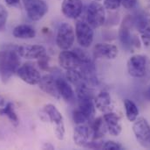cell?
I'll return each mask as SVG.
<instances>
[{"label": "cell", "instance_id": "obj_38", "mask_svg": "<svg viewBox=\"0 0 150 150\" xmlns=\"http://www.w3.org/2000/svg\"><path fill=\"white\" fill-rule=\"evenodd\" d=\"M5 105H6V104H5V99H4L2 96H0V108H1V107H4Z\"/></svg>", "mask_w": 150, "mask_h": 150}, {"label": "cell", "instance_id": "obj_21", "mask_svg": "<svg viewBox=\"0 0 150 150\" xmlns=\"http://www.w3.org/2000/svg\"><path fill=\"white\" fill-rule=\"evenodd\" d=\"M43 110L45 111V113H46V115L48 116L49 121L54 123L55 126L64 124V119H63L62 114L57 109V107L54 105L47 104L43 107Z\"/></svg>", "mask_w": 150, "mask_h": 150}, {"label": "cell", "instance_id": "obj_16", "mask_svg": "<svg viewBox=\"0 0 150 150\" xmlns=\"http://www.w3.org/2000/svg\"><path fill=\"white\" fill-rule=\"evenodd\" d=\"M103 118L105 120L107 129L111 135L118 136L120 134L122 126L120 123V118L119 115L112 112H108L104 114Z\"/></svg>", "mask_w": 150, "mask_h": 150}, {"label": "cell", "instance_id": "obj_20", "mask_svg": "<svg viewBox=\"0 0 150 150\" xmlns=\"http://www.w3.org/2000/svg\"><path fill=\"white\" fill-rule=\"evenodd\" d=\"M91 128L93 131V140H100L107 133V126L103 117H99L93 120L91 124Z\"/></svg>", "mask_w": 150, "mask_h": 150}, {"label": "cell", "instance_id": "obj_34", "mask_svg": "<svg viewBox=\"0 0 150 150\" xmlns=\"http://www.w3.org/2000/svg\"><path fill=\"white\" fill-rule=\"evenodd\" d=\"M103 144L104 142L98 141V140H92L85 146V148L90 149H102Z\"/></svg>", "mask_w": 150, "mask_h": 150}, {"label": "cell", "instance_id": "obj_12", "mask_svg": "<svg viewBox=\"0 0 150 150\" xmlns=\"http://www.w3.org/2000/svg\"><path fill=\"white\" fill-rule=\"evenodd\" d=\"M118 55V48L115 45L108 43H98L93 47V56L99 59L113 60Z\"/></svg>", "mask_w": 150, "mask_h": 150}, {"label": "cell", "instance_id": "obj_4", "mask_svg": "<svg viewBox=\"0 0 150 150\" xmlns=\"http://www.w3.org/2000/svg\"><path fill=\"white\" fill-rule=\"evenodd\" d=\"M75 40L74 27L68 23H61L58 28L56 35V44L61 50L70 49Z\"/></svg>", "mask_w": 150, "mask_h": 150}, {"label": "cell", "instance_id": "obj_13", "mask_svg": "<svg viewBox=\"0 0 150 150\" xmlns=\"http://www.w3.org/2000/svg\"><path fill=\"white\" fill-rule=\"evenodd\" d=\"M79 70L81 71L85 83L89 87H96L99 85V79L96 75V69L93 61L81 63Z\"/></svg>", "mask_w": 150, "mask_h": 150}, {"label": "cell", "instance_id": "obj_33", "mask_svg": "<svg viewBox=\"0 0 150 150\" xmlns=\"http://www.w3.org/2000/svg\"><path fill=\"white\" fill-rule=\"evenodd\" d=\"M65 125L64 124H60V125H57L55 126V129H54V133L56 134V137L59 140L62 141L65 137Z\"/></svg>", "mask_w": 150, "mask_h": 150}, {"label": "cell", "instance_id": "obj_39", "mask_svg": "<svg viewBox=\"0 0 150 150\" xmlns=\"http://www.w3.org/2000/svg\"><path fill=\"white\" fill-rule=\"evenodd\" d=\"M146 96H147V98H149V100H150V88L147 90V92H146Z\"/></svg>", "mask_w": 150, "mask_h": 150}, {"label": "cell", "instance_id": "obj_32", "mask_svg": "<svg viewBox=\"0 0 150 150\" xmlns=\"http://www.w3.org/2000/svg\"><path fill=\"white\" fill-rule=\"evenodd\" d=\"M38 67L42 70H49V57L45 55L42 56L41 58L38 59Z\"/></svg>", "mask_w": 150, "mask_h": 150}, {"label": "cell", "instance_id": "obj_8", "mask_svg": "<svg viewBox=\"0 0 150 150\" xmlns=\"http://www.w3.org/2000/svg\"><path fill=\"white\" fill-rule=\"evenodd\" d=\"M17 74L22 81L30 85L38 84L42 77L37 68L30 62H26L22 66H19L17 70Z\"/></svg>", "mask_w": 150, "mask_h": 150}, {"label": "cell", "instance_id": "obj_37", "mask_svg": "<svg viewBox=\"0 0 150 150\" xmlns=\"http://www.w3.org/2000/svg\"><path fill=\"white\" fill-rule=\"evenodd\" d=\"M43 149H54V147L52 144H50V143H45L43 146Z\"/></svg>", "mask_w": 150, "mask_h": 150}, {"label": "cell", "instance_id": "obj_24", "mask_svg": "<svg viewBox=\"0 0 150 150\" xmlns=\"http://www.w3.org/2000/svg\"><path fill=\"white\" fill-rule=\"evenodd\" d=\"M124 106L126 110V116L127 118L130 122H134L139 116V109L137 106L130 99L124 100Z\"/></svg>", "mask_w": 150, "mask_h": 150}, {"label": "cell", "instance_id": "obj_41", "mask_svg": "<svg viewBox=\"0 0 150 150\" xmlns=\"http://www.w3.org/2000/svg\"><path fill=\"white\" fill-rule=\"evenodd\" d=\"M23 1H24V0H23Z\"/></svg>", "mask_w": 150, "mask_h": 150}, {"label": "cell", "instance_id": "obj_1", "mask_svg": "<svg viewBox=\"0 0 150 150\" xmlns=\"http://www.w3.org/2000/svg\"><path fill=\"white\" fill-rule=\"evenodd\" d=\"M20 65L19 55L17 50L5 49L0 51V76L6 83L14 75Z\"/></svg>", "mask_w": 150, "mask_h": 150}, {"label": "cell", "instance_id": "obj_31", "mask_svg": "<svg viewBox=\"0 0 150 150\" xmlns=\"http://www.w3.org/2000/svg\"><path fill=\"white\" fill-rule=\"evenodd\" d=\"M74 51L76 53V55L79 56V60L81 61V63H84V62H87L92 61V59L90 58L89 55L86 52H85L84 50H82L80 48H75Z\"/></svg>", "mask_w": 150, "mask_h": 150}, {"label": "cell", "instance_id": "obj_10", "mask_svg": "<svg viewBox=\"0 0 150 150\" xmlns=\"http://www.w3.org/2000/svg\"><path fill=\"white\" fill-rule=\"evenodd\" d=\"M59 63L66 70L79 69L81 65V61L74 51L63 50L59 55Z\"/></svg>", "mask_w": 150, "mask_h": 150}, {"label": "cell", "instance_id": "obj_27", "mask_svg": "<svg viewBox=\"0 0 150 150\" xmlns=\"http://www.w3.org/2000/svg\"><path fill=\"white\" fill-rule=\"evenodd\" d=\"M73 118H74V121L76 125H83V124H86L88 120L87 117L82 113L79 109H77L74 111L73 113Z\"/></svg>", "mask_w": 150, "mask_h": 150}, {"label": "cell", "instance_id": "obj_35", "mask_svg": "<svg viewBox=\"0 0 150 150\" xmlns=\"http://www.w3.org/2000/svg\"><path fill=\"white\" fill-rule=\"evenodd\" d=\"M120 2L122 6L127 10H131L134 8L137 4V0H120Z\"/></svg>", "mask_w": 150, "mask_h": 150}, {"label": "cell", "instance_id": "obj_11", "mask_svg": "<svg viewBox=\"0 0 150 150\" xmlns=\"http://www.w3.org/2000/svg\"><path fill=\"white\" fill-rule=\"evenodd\" d=\"M73 139L74 143L81 148H85V146L93 140V131L91 126L83 125H77L74 128Z\"/></svg>", "mask_w": 150, "mask_h": 150}, {"label": "cell", "instance_id": "obj_29", "mask_svg": "<svg viewBox=\"0 0 150 150\" xmlns=\"http://www.w3.org/2000/svg\"><path fill=\"white\" fill-rule=\"evenodd\" d=\"M120 4V0H104V7L110 11H114L118 9Z\"/></svg>", "mask_w": 150, "mask_h": 150}, {"label": "cell", "instance_id": "obj_19", "mask_svg": "<svg viewBox=\"0 0 150 150\" xmlns=\"http://www.w3.org/2000/svg\"><path fill=\"white\" fill-rule=\"evenodd\" d=\"M12 34L17 39H33L36 36V31L32 26L19 25L13 29Z\"/></svg>", "mask_w": 150, "mask_h": 150}, {"label": "cell", "instance_id": "obj_28", "mask_svg": "<svg viewBox=\"0 0 150 150\" xmlns=\"http://www.w3.org/2000/svg\"><path fill=\"white\" fill-rule=\"evenodd\" d=\"M8 16H9V13H8L7 9L4 5L0 4V31H2L5 27Z\"/></svg>", "mask_w": 150, "mask_h": 150}, {"label": "cell", "instance_id": "obj_36", "mask_svg": "<svg viewBox=\"0 0 150 150\" xmlns=\"http://www.w3.org/2000/svg\"><path fill=\"white\" fill-rule=\"evenodd\" d=\"M5 3L9 5V6H14L17 7L20 4V0H4Z\"/></svg>", "mask_w": 150, "mask_h": 150}, {"label": "cell", "instance_id": "obj_9", "mask_svg": "<svg viewBox=\"0 0 150 150\" xmlns=\"http://www.w3.org/2000/svg\"><path fill=\"white\" fill-rule=\"evenodd\" d=\"M17 52L20 57L34 60L39 59L46 55L45 48L41 45H24L17 47Z\"/></svg>", "mask_w": 150, "mask_h": 150}, {"label": "cell", "instance_id": "obj_6", "mask_svg": "<svg viewBox=\"0 0 150 150\" xmlns=\"http://www.w3.org/2000/svg\"><path fill=\"white\" fill-rule=\"evenodd\" d=\"M93 28L84 20H79L75 27V37L82 47H89L93 41Z\"/></svg>", "mask_w": 150, "mask_h": 150}, {"label": "cell", "instance_id": "obj_17", "mask_svg": "<svg viewBox=\"0 0 150 150\" xmlns=\"http://www.w3.org/2000/svg\"><path fill=\"white\" fill-rule=\"evenodd\" d=\"M57 87L60 98L67 103H74L75 100V92L67 79L59 77L56 79Z\"/></svg>", "mask_w": 150, "mask_h": 150}, {"label": "cell", "instance_id": "obj_18", "mask_svg": "<svg viewBox=\"0 0 150 150\" xmlns=\"http://www.w3.org/2000/svg\"><path fill=\"white\" fill-rule=\"evenodd\" d=\"M94 106L101 113H108L111 112L112 106V98L108 92L101 91L96 97H94Z\"/></svg>", "mask_w": 150, "mask_h": 150}, {"label": "cell", "instance_id": "obj_7", "mask_svg": "<svg viewBox=\"0 0 150 150\" xmlns=\"http://www.w3.org/2000/svg\"><path fill=\"white\" fill-rule=\"evenodd\" d=\"M25 11L33 21H38L48 11V5L44 0H24Z\"/></svg>", "mask_w": 150, "mask_h": 150}, {"label": "cell", "instance_id": "obj_40", "mask_svg": "<svg viewBox=\"0 0 150 150\" xmlns=\"http://www.w3.org/2000/svg\"><path fill=\"white\" fill-rule=\"evenodd\" d=\"M93 1H96V2H100V1H101V0H93Z\"/></svg>", "mask_w": 150, "mask_h": 150}, {"label": "cell", "instance_id": "obj_2", "mask_svg": "<svg viewBox=\"0 0 150 150\" xmlns=\"http://www.w3.org/2000/svg\"><path fill=\"white\" fill-rule=\"evenodd\" d=\"M127 68L132 77H143L150 71V60L143 55H134L128 59Z\"/></svg>", "mask_w": 150, "mask_h": 150}, {"label": "cell", "instance_id": "obj_23", "mask_svg": "<svg viewBox=\"0 0 150 150\" xmlns=\"http://www.w3.org/2000/svg\"><path fill=\"white\" fill-rule=\"evenodd\" d=\"M0 115L1 116H6L15 126H18L19 118H18L17 113L15 112V110H14V106H13L12 103L9 102L4 107H1L0 108Z\"/></svg>", "mask_w": 150, "mask_h": 150}, {"label": "cell", "instance_id": "obj_15", "mask_svg": "<svg viewBox=\"0 0 150 150\" xmlns=\"http://www.w3.org/2000/svg\"><path fill=\"white\" fill-rule=\"evenodd\" d=\"M38 87L41 90H43L45 93L50 95L52 98H60V95L58 90L56 79L52 75H45L41 77L40 81L38 83Z\"/></svg>", "mask_w": 150, "mask_h": 150}, {"label": "cell", "instance_id": "obj_5", "mask_svg": "<svg viewBox=\"0 0 150 150\" xmlns=\"http://www.w3.org/2000/svg\"><path fill=\"white\" fill-rule=\"evenodd\" d=\"M133 132L142 147L150 148V126L146 118H137L133 125Z\"/></svg>", "mask_w": 150, "mask_h": 150}, {"label": "cell", "instance_id": "obj_3", "mask_svg": "<svg viewBox=\"0 0 150 150\" xmlns=\"http://www.w3.org/2000/svg\"><path fill=\"white\" fill-rule=\"evenodd\" d=\"M106 8L99 2L93 1L87 5L86 8V22L93 28H99L104 25L106 21Z\"/></svg>", "mask_w": 150, "mask_h": 150}, {"label": "cell", "instance_id": "obj_22", "mask_svg": "<svg viewBox=\"0 0 150 150\" xmlns=\"http://www.w3.org/2000/svg\"><path fill=\"white\" fill-rule=\"evenodd\" d=\"M79 100V108L82 113H84L88 120H92L94 113H95V106L93 99L91 98H83V99H78Z\"/></svg>", "mask_w": 150, "mask_h": 150}, {"label": "cell", "instance_id": "obj_25", "mask_svg": "<svg viewBox=\"0 0 150 150\" xmlns=\"http://www.w3.org/2000/svg\"><path fill=\"white\" fill-rule=\"evenodd\" d=\"M67 80L71 83L72 84H74L75 87L85 83V81L83 79V76L81 74V71L79 70V69H75V70H67Z\"/></svg>", "mask_w": 150, "mask_h": 150}, {"label": "cell", "instance_id": "obj_26", "mask_svg": "<svg viewBox=\"0 0 150 150\" xmlns=\"http://www.w3.org/2000/svg\"><path fill=\"white\" fill-rule=\"evenodd\" d=\"M142 40L144 43L145 46L150 45V19H148L145 26L140 30Z\"/></svg>", "mask_w": 150, "mask_h": 150}, {"label": "cell", "instance_id": "obj_30", "mask_svg": "<svg viewBox=\"0 0 150 150\" xmlns=\"http://www.w3.org/2000/svg\"><path fill=\"white\" fill-rule=\"evenodd\" d=\"M102 149L104 150H121L123 149L122 146L113 141H108L107 142H104Z\"/></svg>", "mask_w": 150, "mask_h": 150}, {"label": "cell", "instance_id": "obj_14", "mask_svg": "<svg viewBox=\"0 0 150 150\" xmlns=\"http://www.w3.org/2000/svg\"><path fill=\"white\" fill-rule=\"evenodd\" d=\"M83 10L81 0H63L61 5L62 13L68 19H77Z\"/></svg>", "mask_w": 150, "mask_h": 150}]
</instances>
